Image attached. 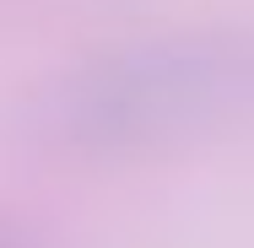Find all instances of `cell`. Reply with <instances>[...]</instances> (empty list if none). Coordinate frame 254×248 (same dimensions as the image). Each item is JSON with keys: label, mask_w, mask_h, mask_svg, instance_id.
Returning a JSON list of instances; mask_svg holds the SVG:
<instances>
[{"label": "cell", "mask_w": 254, "mask_h": 248, "mask_svg": "<svg viewBox=\"0 0 254 248\" xmlns=\"http://www.w3.org/2000/svg\"><path fill=\"white\" fill-rule=\"evenodd\" d=\"M254 119V33H179L98 59L65 92V130L98 151H146Z\"/></svg>", "instance_id": "6da1fadb"}]
</instances>
